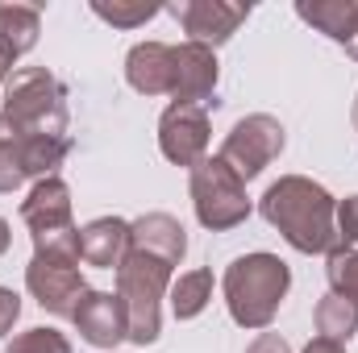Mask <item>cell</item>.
Instances as JSON below:
<instances>
[{
  "instance_id": "18",
  "label": "cell",
  "mask_w": 358,
  "mask_h": 353,
  "mask_svg": "<svg viewBox=\"0 0 358 353\" xmlns=\"http://www.w3.org/2000/svg\"><path fill=\"white\" fill-rule=\"evenodd\" d=\"M213 287H217V278H213L208 266L179 274L176 283H171V312H176V320H196V316L208 308Z\"/></svg>"
},
{
  "instance_id": "1",
  "label": "cell",
  "mask_w": 358,
  "mask_h": 353,
  "mask_svg": "<svg viewBox=\"0 0 358 353\" xmlns=\"http://www.w3.org/2000/svg\"><path fill=\"white\" fill-rule=\"evenodd\" d=\"M259 212L296 254H334L342 246L338 200L304 175H283L279 183H271L259 200Z\"/></svg>"
},
{
  "instance_id": "23",
  "label": "cell",
  "mask_w": 358,
  "mask_h": 353,
  "mask_svg": "<svg viewBox=\"0 0 358 353\" xmlns=\"http://www.w3.org/2000/svg\"><path fill=\"white\" fill-rule=\"evenodd\" d=\"M25 183V167H21V137L17 129L0 117V195L17 191Z\"/></svg>"
},
{
  "instance_id": "31",
  "label": "cell",
  "mask_w": 358,
  "mask_h": 353,
  "mask_svg": "<svg viewBox=\"0 0 358 353\" xmlns=\"http://www.w3.org/2000/svg\"><path fill=\"white\" fill-rule=\"evenodd\" d=\"M346 54H350V59H358V29H355V38L346 42Z\"/></svg>"
},
{
  "instance_id": "19",
  "label": "cell",
  "mask_w": 358,
  "mask_h": 353,
  "mask_svg": "<svg viewBox=\"0 0 358 353\" xmlns=\"http://www.w3.org/2000/svg\"><path fill=\"white\" fill-rule=\"evenodd\" d=\"M71 154V137H21V167L25 179H55L63 158Z\"/></svg>"
},
{
  "instance_id": "4",
  "label": "cell",
  "mask_w": 358,
  "mask_h": 353,
  "mask_svg": "<svg viewBox=\"0 0 358 353\" xmlns=\"http://www.w3.org/2000/svg\"><path fill=\"white\" fill-rule=\"evenodd\" d=\"M171 270L176 266H167L155 254H142V250H129L125 262L117 266V295L125 303L134 345H155L159 341V333H163L159 303H163V295L171 287Z\"/></svg>"
},
{
  "instance_id": "6",
  "label": "cell",
  "mask_w": 358,
  "mask_h": 353,
  "mask_svg": "<svg viewBox=\"0 0 358 353\" xmlns=\"http://www.w3.org/2000/svg\"><path fill=\"white\" fill-rule=\"evenodd\" d=\"M283 125L271 117V112H250V117H242L229 133H225V142H221V163L225 167H234V175L242 179V183H250V179H259L267 171L271 163L283 154Z\"/></svg>"
},
{
  "instance_id": "12",
  "label": "cell",
  "mask_w": 358,
  "mask_h": 353,
  "mask_svg": "<svg viewBox=\"0 0 358 353\" xmlns=\"http://www.w3.org/2000/svg\"><path fill=\"white\" fill-rule=\"evenodd\" d=\"M125 80L142 96H171V88H176V46L138 42L125 54Z\"/></svg>"
},
{
  "instance_id": "9",
  "label": "cell",
  "mask_w": 358,
  "mask_h": 353,
  "mask_svg": "<svg viewBox=\"0 0 358 353\" xmlns=\"http://www.w3.org/2000/svg\"><path fill=\"white\" fill-rule=\"evenodd\" d=\"M167 13L176 17L187 33V42H200L208 50L225 46L238 25L250 17V4H229V0H179V4H167Z\"/></svg>"
},
{
  "instance_id": "22",
  "label": "cell",
  "mask_w": 358,
  "mask_h": 353,
  "mask_svg": "<svg viewBox=\"0 0 358 353\" xmlns=\"http://www.w3.org/2000/svg\"><path fill=\"white\" fill-rule=\"evenodd\" d=\"M325 274H329V291L342 299L358 303V250L355 246H338L334 254H325Z\"/></svg>"
},
{
  "instance_id": "28",
  "label": "cell",
  "mask_w": 358,
  "mask_h": 353,
  "mask_svg": "<svg viewBox=\"0 0 358 353\" xmlns=\"http://www.w3.org/2000/svg\"><path fill=\"white\" fill-rule=\"evenodd\" d=\"M304 353H346V345H338V341H325V337H317V341H308Z\"/></svg>"
},
{
  "instance_id": "17",
  "label": "cell",
  "mask_w": 358,
  "mask_h": 353,
  "mask_svg": "<svg viewBox=\"0 0 358 353\" xmlns=\"http://www.w3.org/2000/svg\"><path fill=\"white\" fill-rule=\"evenodd\" d=\"M296 13H300V21H308L338 46H346L358 29V0H300Z\"/></svg>"
},
{
  "instance_id": "15",
  "label": "cell",
  "mask_w": 358,
  "mask_h": 353,
  "mask_svg": "<svg viewBox=\"0 0 358 353\" xmlns=\"http://www.w3.org/2000/svg\"><path fill=\"white\" fill-rule=\"evenodd\" d=\"M129 254V220L121 216H96L80 229V262L117 270Z\"/></svg>"
},
{
  "instance_id": "13",
  "label": "cell",
  "mask_w": 358,
  "mask_h": 353,
  "mask_svg": "<svg viewBox=\"0 0 358 353\" xmlns=\"http://www.w3.org/2000/svg\"><path fill=\"white\" fill-rule=\"evenodd\" d=\"M21 220L29 225V237L38 233H55V229H71V187L63 179H42L34 183V191L21 200Z\"/></svg>"
},
{
  "instance_id": "11",
  "label": "cell",
  "mask_w": 358,
  "mask_h": 353,
  "mask_svg": "<svg viewBox=\"0 0 358 353\" xmlns=\"http://www.w3.org/2000/svg\"><path fill=\"white\" fill-rule=\"evenodd\" d=\"M217 50L200 46V42H183L176 46V104H208L217 91Z\"/></svg>"
},
{
  "instance_id": "14",
  "label": "cell",
  "mask_w": 358,
  "mask_h": 353,
  "mask_svg": "<svg viewBox=\"0 0 358 353\" xmlns=\"http://www.w3.org/2000/svg\"><path fill=\"white\" fill-rule=\"evenodd\" d=\"M129 250H142V254H155L167 266H179L187 254V233L171 212H146L129 225Z\"/></svg>"
},
{
  "instance_id": "20",
  "label": "cell",
  "mask_w": 358,
  "mask_h": 353,
  "mask_svg": "<svg viewBox=\"0 0 358 353\" xmlns=\"http://www.w3.org/2000/svg\"><path fill=\"white\" fill-rule=\"evenodd\" d=\"M313 320H317V333H321L325 341L346 345V341L358 333V303H355V299H342V295H334V291H329V295L317 303Z\"/></svg>"
},
{
  "instance_id": "27",
  "label": "cell",
  "mask_w": 358,
  "mask_h": 353,
  "mask_svg": "<svg viewBox=\"0 0 358 353\" xmlns=\"http://www.w3.org/2000/svg\"><path fill=\"white\" fill-rule=\"evenodd\" d=\"M246 353H292V345H287L279 333H259V337H255V345H250Z\"/></svg>"
},
{
  "instance_id": "21",
  "label": "cell",
  "mask_w": 358,
  "mask_h": 353,
  "mask_svg": "<svg viewBox=\"0 0 358 353\" xmlns=\"http://www.w3.org/2000/svg\"><path fill=\"white\" fill-rule=\"evenodd\" d=\"M92 13L100 21H108L113 29H138L146 21H155L163 13L159 0H92Z\"/></svg>"
},
{
  "instance_id": "7",
  "label": "cell",
  "mask_w": 358,
  "mask_h": 353,
  "mask_svg": "<svg viewBox=\"0 0 358 353\" xmlns=\"http://www.w3.org/2000/svg\"><path fill=\"white\" fill-rule=\"evenodd\" d=\"M25 287L38 299V308L50 312V316H71L76 303L88 291V283L80 274V262H71V258H46V254H34V262L25 266Z\"/></svg>"
},
{
  "instance_id": "24",
  "label": "cell",
  "mask_w": 358,
  "mask_h": 353,
  "mask_svg": "<svg viewBox=\"0 0 358 353\" xmlns=\"http://www.w3.org/2000/svg\"><path fill=\"white\" fill-rule=\"evenodd\" d=\"M4 353H71V341L59 329H25L4 345Z\"/></svg>"
},
{
  "instance_id": "16",
  "label": "cell",
  "mask_w": 358,
  "mask_h": 353,
  "mask_svg": "<svg viewBox=\"0 0 358 353\" xmlns=\"http://www.w3.org/2000/svg\"><path fill=\"white\" fill-rule=\"evenodd\" d=\"M38 33H42V17L34 4H0V59L8 67L38 46Z\"/></svg>"
},
{
  "instance_id": "10",
  "label": "cell",
  "mask_w": 358,
  "mask_h": 353,
  "mask_svg": "<svg viewBox=\"0 0 358 353\" xmlns=\"http://www.w3.org/2000/svg\"><path fill=\"white\" fill-rule=\"evenodd\" d=\"M71 324L76 333L96 345V350H117L121 341H129V316H125V303L117 291H84V299L76 303L71 312Z\"/></svg>"
},
{
  "instance_id": "8",
  "label": "cell",
  "mask_w": 358,
  "mask_h": 353,
  "mask_svg": "<svg viewBox=\"0 0 358 353\" xmlns=\"http://www.w3.org/2000/svg\"><path fill=\"white\" fill-rule=\"evenodd\" d=\"M208 112L200 104H167L159 121V150L176 167H196L208 158Z\"/></svg>"
},
{
  "instance_id": "30",
  "label": "cell",
  "mask_w": 358,
  "mask_h": 353,
  "mask_svg": "<svg viewBox=\"0 0 358 353\" xmlns=\"http://www.w3.org/2000/svg\"><path fill=\"white\" fill-rule=\"evenodd\" d=\"M8 75H13V67H8V63L0 59V96H4V84H8Z\"/></svg>"
},
{
  "instance_id": "26",
  "label": "cell",
  "mask_w": 358,
  "mask_h": 353,
  "mask_svg": "<svg viewBox=\"0 0 358 353\" xmlns=\"http://www.w3.org/2000/svg\"><path fill=\"white\" fill-rule=\"evenodd\" d=\"M17 316H21V299H17L8 287H0V337H8V333H13Z\"/></svg>"
},
{
  "instance_id": "32",
  "label": "cell",
  "mask_w": 358,
  "mask_h": 353,
  "mask_svg": "<svg viewBox=\"0 0 358 353\" xmlns=\"http://www.w3.org/2000/svg\"><path fill=\"white\" fill-rule=\"evenodd\" d=\"M350 121H355V129H358V100H355V112H350Z\"/></svg>"
},
{
  "instance_id": "29",
  "label": "cell",
  "mask_w": 358,
  "mask_h": 353,
  "mask_svg": "<svg viewBox=\"0 0 358 353\" xmlns=\"http://www.w3.org/2000/svg\"><path fill=\"white\" fill-rule=\"evenodd\" d=\"M4 250H8V220L0 216V254H4Z\"/></svg>"
},
{
  "instance_id": "2",
  "label": "cell",
  "mask_w": 358,
  "mask_h": 353,
  "mask_svg": "<svg viewBox=\"0 0 358 353\" xmlns=\"http://www.w3.org/2000/svg\"><path fill=\"white\" fill-rule=\"evenodd\" d=\"M287 287H292V270L275 254H242L238 262H229L225 278H221L225 308H229L234 324L255 329V333L271 329Z\"/></svg>"
},
{
  "instance_id": "3",
  "label": "cell",
  "mask_w": 358,
  "mask_h": 353,
  "mask_svg": "<svg viewBox=\"0 0 358 353\" xmlns=\"http://www.w3.org/2000/svg\"><path fill=\"white\" fill-rule=\"evenodd\" d=\"M0 117L17 137H67V91L46 67H21L4 84Z\"/></svg>"
},
{
  "instance_id": "5",
  "label": "cell",
  "mask_w": 358,
  "mask_h": 353,
  "mask_svg": "<svg viewBox=\"0 0 358 353\" xmlns=\"http://www.w3.org/2000/svg\"><path fill=\"white\" fill-rule=\"evenodd\" d=\"M192 208L204 229L229 233L250 216V195L234 167H225L221 158H204L192 167Z\"/></svg>"
},
{
  "instance_id": "25",
  "label": "cell",
  "mask_w": 358,
  "mask_h": 353,
  "mask_svg": "<svg viewBox=\"0 0 358 353\" xmlns=\"http://www.w3.org/2000/svg\"><path fill=\"white\" fill-rule=\"evenodd\" d=\"M338 237L342 246H358V195L338 204Z\"/></svg>"
}]
</instances>
